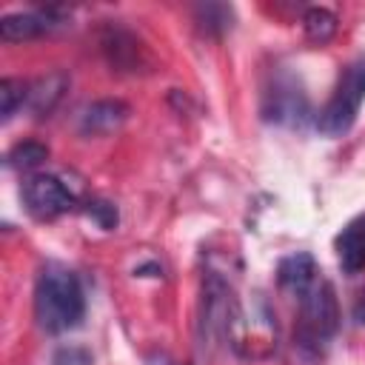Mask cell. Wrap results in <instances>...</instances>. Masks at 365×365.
I'll list each match as a JSON object with an SVG mask.
<instances>
[{"instance_id": "cell-3", "label": "cell", "mask_w": 365, "mask_h": 365, "mask_svg": "<svg viewBox=\"0 0 365 365\" xmlns=\"http://www.w3.org/2000/svg\"><path fill=\"white\" fill-rule=\"evenodd\" d=\"M362 100H365V63H354V66H348L336 91L331 94V100L319 111L317 128L325 137H342L345 131H351Z\"/></svg>"}, {"instance_id": "cell-16", "label": "cell", "mask_w": 365, "mask_h": 365, "mask_svg": "<svg viewBox=\"0 0 365 365\" xmlns=\"http://www.w3.org/2000/svg\"><path fill=\"white\" fill-rule=\"evenodd\" d=\"M51 365H94V356L83 345H60L51 356Z\"/></svg>"}, {"instance_id": "cell-14", "label": "cell", "mask_w": 365, "mask_h": 365, "mask_svg": "<svg viewBox=\"0 0 365 365\" xmlns=\"http://www.w3.org/2000/svg\"><path fill=\"white\" fill-rule=\"evenodd\" d=\"M46 157H48V148H46L43 143H37V140H23V143H17V145L6 154V163H9L11 168L29 171V168H37L40 163H46Z\"/></svg>"}, {"instance_id": "cell-4", "label": "cell", "mask_w": 365, "mask_h": 365, "mask_svg": "<svg viewBox=\"0 0 365 365\" xmlns=\"http://www.w3.org/2000/svg\"><path fill=\"white\" fill-rule=\"evenodd\" d=\"M23 205L34 220H57L60 214L71 211L74 197L57 177L34 174L23 182Z\"/></svg>"}, {"instance_id": "cell-10", "label": "cell", "mask_w": 365, "mask_h": 365, "mask_svg": "<svg viewBox=\"0 0 365 365\" xmlns=\"http://www.w3.org/2000/svg\"><path fill=\"white\" fill-rule=\"evenodd\" d=\"M128 117V106L123 100H97L91 103L83 117H80V128L86 134H108L114 128H120Z\"/></svg>"}, {"instance_id": "cell-15", "label": "cell", "mask_w": 365, "mask_h": 365, "mask_svg": "<svg viewBox=\"0 0 365 365\" xmlns=\"http://www.w3.org/2000/svg\"><path fill=\"white\" fill-rule=\"evenodd\" d=\"M29 97V83L17 80V77H3L0 80V111L3 120H11L17 114V108L26 103Z\"/></svg>"}, {"instance_id": "cell-9", "label": "cell", "mask_w": 365, "mask_h": 365, "mask_svg": "<svg viewBox=\"0 0 365 365\" xmlns=\"http://www.w3.org/2000/svg\"><path fill=\"white\" fill-rule=\"evenodd\" d=\"M336 257L345 274H356L365 268V214L351 220L336 237Z\"/></svg>"}, {"instance_id": "cell-8", "label": "cell", "mask_w": 365, "mask_h": 365, "mask_svg": "<svg viewBox=\"0 0 365 365\" xmlns=\"http://www.w3.org/2000/svg\"><path fill=\"white\" fill-rule=\"evenodd\" d=\"M68 88V74L63 71H48L43 77H37L34 83H29V97H26V106L34 117H48L57 103L63 100Z\"/></svg>"}, {"instance_id": "cell-13", "label": "cell", "mask_w": 365, "mask_h": 365, "mask_svg": "<svg viewBox=\"0 0 365 365\" xmlns=\"http://www.w3.org/2000/svg\"><path fill=\"white\" fill-rule=\"evenodd\" d=\"M194 17L205 34H222L231 29L234 11H231V6H222V3H202L194 9Z\"/></svg>"}, {"instance_id": "cell-6", "label": "cell", "mask_w": 365, "mask_h": 365, "mask_svg": "<svg viewBox=\"0 0 365 365\" xmlns=\"http://www.w3.org/2000/svg\"><path fill=\"white\" fill-rule=\"evenodd\" d=\"M60 23H63V14L54 6L43 11H17L0 20V37L6 43H23V40H34L54 31Z\"/></svg>"}, {"instance_id": "cell-5", "label": "cell", "mask_w": 365, "mask_h": 365, "mask_svg": "<svg viewBox=\"0 0 365 365\" xmlns=\"http://www.w3.org/2000/svg\"><path fill=\"white\" fill-rule=\"evenodd\" d=\"M308 97L299 88V83H294L291 77H277L274 86L265 91V103H262V114L271 123H282V125H302L308 120Z\"/></svg>"}, {"instance_id": "cell-2", "label": "cell", "mask_w": 365, "mask_h": 365, "mask_svg": "<svg viewBox=\"0 0 365 365\" xmlns=\"http://www.w3.org/2000/svg\"><path fill=\"white\" fill-rule=\"evenodd\" d=\"M339 328V305L334 285L328 279H317L299 297V322H297V345L308 354H319L322 345Z\"/></svg>"}, {"instance_id": "cell-12", "label": "cell", "mask_w": 365, "mask_h": 365, "mask_svg": "<svg viewBox=\"0 0 365 365\" xmlns=\"http://www.w3.org/2000/svg\"><path fill=\"white\" fill-rule=\"evenodd\" d=\"M302 29H305V37L311 43L322 46V43H328L336 34V14L322 9V6H311L302 14Z\"/></svg>"}, {"instance_id": "cell-1", "label": "cell", "mask_w": 365, "mask_h": 365, "mask_svg": "<svg viewBox=\"0 0 365 365\" xmlns=\"http://www.w3.org/2000/svg\"><path fill=\"white\" fill-rule=\"evenodd\" d=\"M86 314V297L80 277L63 265V262H46L37 274L34 288V317L43 331L63 334L83 322Z\"/></svg>"}, {"instance_id": "cell-11", "label": "cell", "mask_w": 365, "mask_h": 365, "mask_svg": "<svg viewBox=\"0 0 365 365\" xmlns=\"http://www.w3.org/2000/svg\"><path fill=\"white\" fill-rule=\"evenodd\" d=\"M103 48L108 51L111 66L131 68V71H134V66H140V46H137V40H134L128 31H123V29H111V31L103 37Z\"/></svg>"}, {"instance_id": "cell-17", "label": "cell", "mask_w": 365, "mask_h": 365, "mask_svg": "<svg viewBox=\"0 0 365 365\" xmlns=\"http://www.w3.org/2000/svg\"><path fill=\"white\" fill-rule=\"evenodd\" d=\"M86 214H88L100 228H106V231H111V228L117 225V208H114L111 202H106V200H91L88 208H86Z\"/></svg>"}, {"instance_id": "cell-18", "label": "cell", "mask_w": 365, "mask_h": 365, "mask_svg": "<svg viewBox=\"0 0 365 365\" xmlns=\"http://www.w3.org/2000/svg\"><path fill=\"white\" fill-rule=\"evenodd\" d=\"M354 317H356V322L365 325V291L359 294V299H356V305H354Z\"/></svg>"}, {"instance_id": "cell-7", "label": "cell", "mask_w": 365, "mask_h": 365, "mask_svg": "<svg viewBox=\"0 0 365 365\" xmlns=\"http://www.w3.org/2000/svg\"><path fill=\"white\" fill-rule=\"evenodd\" d=\"M317 274H319L317 271V259L308 251H297V254L279 259V265H277V282H279V288H285V291H291L297 297H302L319 279Z\"/></svg>"}]
</instances>
